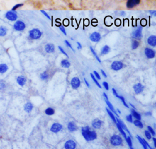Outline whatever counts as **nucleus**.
Instances as JSON below:
<instances>
[{
	"label": "nucleus",
	"mask_w": 156,
	"mask_h": 149,
	"mask_svg": "<svg viewBox=\"0 0 156 149\" xmlns=\"http://www.w3.org/2000/svg\"><path fill=\"white\" fill-rule=\"evenodd\" d=\"M139 46V42L137 40H134L132 43V49H137Z\"/></svg>",
	"instance_id": "obj_35"
},
{
	"label": "nucleus",
	"mask_w": 156,
	"mask_h": 149,
	"mask_svg": "<svg viewBox=\"0 0 156 149\" xmlns=\"http://www.w3.org/2000/svg\"><path fill=\"white\" fill-rule=\"evenodd\" d=\"M93 73H94V76H95V77H96V79H98V80H100L101 79L100 75L98 73V72H96V71H93Z\"/></svg>",
	"instance_id": "obj_45"
},
{
	"label": "nucleus",
	"mask_w": 156,
	"mask_h": 149,
	"mask_svg": "<svg viewBox=\"0 0 156 149\" xmlns=\"http://www.w3.org/2000/svg\"><path fill=\"white\" fill-rule=\"evenodd\" d=\"M152 140H153V142H154V145L155 147H156V139L155 138H153Z\"/></svg>",
	"instance_id": "obj_51"
},
{
	"label": "nucleus",
	"mask_w": 156,
	"mask_h": 149,
	"mask_svg": "<svg viewBox=\"0 0 156 149\" xmlns=\"http://www.w3.org/2000/svg\"><path fill=\"white\" fill-rule=\"evenodd\" d=\"M17 83L20 85L21 86V87H23V86H24L25 84L26 83V79H25V77L24 76H19L17 78Z\"/></svg>",
	"instance_id": "obj_22"
},
{
	"label": "nucleus",
	"mask_w": 156,
	"mask_h": 149,
	"mask_svg": "<svg viewBox=\"0 0 156 149\" xmlns=\"http://www.w3.org/2000/svg\"><path fill=\"white\" fill-rule=\"evenodd\" d=\"M90 51H91V52H92L93 55V56H95V58H96V59L98 60V61L99 63H101V60L99 59V57L98 56V55H97V54L96 53V52L95 51V50L93 49V48H92L91 46H90Z\"/></svg>",
	"instance_id": "obj_32"
},
{
	"label": "nucleus",
	"mask_w": 156,
	"mask_h": 149,
	"mask_svg": "<svg viewBox=\"0 0 156 149\" xmlns=\"http://www.w3.org/2000/svg\"><path fill=\"white\" fill-rule=\"evenodd\" d=\"M68 129L70 132H74L77 130V127L73 122H70L68 124Z\"/></svg>",
	"instance_id": "obj_19"
},
{
	"label": "nucleus",
	"mask_w": 156,
	"mask_h": 149,
	"mask_svg": "<svg viewBox=\"0 0 156 149\" xmlns=\"http://www.w3.org/2000/svg\"><path fill=\"white\" fill-rule=\"evenodd\" d=\"M134 124L135 125L136 127L140 128V129H143V125L142 124V122L140 121V120L138 119H136L135 121H134Z\"/></svg>",
	"instance_id": "obj_30"
},
{
	"label": "nucleus",
	"mask_w": 156,
	"mask_h": 149,
	"mask_svg": "<svg viewBox=\"0 0 156 149\" xmlns=\"http://www.w3.org/2000/svg\"><path fill=\"white\" fill-rule=\"evenodd\" d=\"M133 88H134V90L135 94H137V95H138V94L142 93L144 90L143 85L140 83H138L134 85V87H133Z\"/></svg>",
	"instance_id": "obj_9"
},
{
	"label": "nucleus",
	"mask_w": 156,
	"mask_h": 149,
	"mask_svg": "<svg viewBox=\"0 0 156 149\" xmlns=\"http://www.w3.org/2000/svg\"><path fill=\"white\" fill-rule=\"evenodd\" d=\"M90 76H91V79H92V80L93 81V82H94L95 83V84L98 86V87L99 88H101V85L99 83V82L97 81V80H96V78H95V76L94 75H93V74H90Z\"/></svg>",
	"instance_id": "obj_36"
},
{
	"label": "nucleus",
	"mask_w": 156,
	"mask_h": 149,
	"mask_svg": "<svg viewBox=\"0 0 156 149\" xmlns=\"http://www.w3.org/2000/svg\"><path fill=\"white\" fill-rule=\"evenodd\" d=\"M145 136L146 137V138L147 139H151L152 135H151V134L150 133L149 131H148V130H146L145 131Z\"/></svg>",
	"instance_id": "obj_38"
},
{
	"label": "nucleus",
	"mask_w": 156,
	"mask_h": 149,
	"mask_svg": "<svg viewBox=\"0 0 156 149\" xmlns=\"http://www.w3.org/2000/svg\"><path fill=\"white\" fill-rule=\"evenodd\" d=\"M145 114L146 115V116H151V115H152V113L150 112H147Z\"/></svg>",
	"instance_id": "obj_53"
},
{
	"label": "nucleus",
	"mask_w": 156,
	"mask_h": 149,
	"mask_svg": "<svg viewBox=\"0 0 156 149\" xmlns=\"http://www.w3.org/2000/svg\"><path fill=\"white\" fill-rule=\"evenodd\" d=\"M49 77V75L46 72H44L40 74V79L43 81H45L46 79H48Z\"/></svg>",
	"instance_id": "obj_34"
},
{
	"label": "nucleus",
	"mask_w": 156,
	"mask_h": 149,
	"mask_svg": "<svg viewBox=\"0 0 156 149\" xmlns=\"http://www.w3.org/2000/svg\"><path fill=\"white\" fill-rule=\"evenodd\" d=\"M132 37H133L134 38L138 39V40H140V38L142 37V28L141 26L138 27V28L134 31L132 34Z\"/></svg>",
	"instance_id": "obj_7"
},
{
	"label": "nucleus",
	"mask_w": 156,
	"mask_h": 149,
	"mask_svg": "<svg viewBox=\"0 0 156 149\" xmlns=\"http://www.w3.org/2000/svg\"><path fill=\"white\" fill-rule=\"evenodd\" d=\"M77 49H82V45L79 42H77Z\"/></svg>",
	"instance_id": "obj_48"
},
{
	"label": "nucleus",
	"mask_w": 156,
	"mask_h": 149,
	"mask_svg": "<svg viewBox=\"0 0 156 149\" xmlns=\"http://www.w3.org/2000/svg\"><path fill=\"white\" fill-rule=\"evenodd\" d=\"M136 138H137L138 141H139V143L142 144V145L143 146V147L145 149H147V146L145 145V144L144 143V142H143V141L142 138L141 137H140V136H139L138 135H137V136H136Z\"/></svg>",
	"instance_id": "obj_33"
},
{
	"label": "nucleus",
	"mask_w": 156,
	"mask_h": 149,
	"mask_svg": "<svg viewBox=\"0 0 156 149\" xmlns=\"http://www.w3.org/2000/svg\"><path fill=\"white\" fill-rule=\"evenodd\" d=\"M123 68V63L120 61H115L111 65V68L114 71H119Z\"/></svg>",
	"instance_id": "obj_4"
},
{
	"label": "nucleus",
	"mask_w": 156,
	"mask_h": 149,
	"mask_svg": "<svg viewBox=\"0 0 156 149\" xmlns=\"http://www.w3.org/2000/svg\"><path fill=\"white\" fill-rule=\"evenodd\" d=\"M116 123H118V124L120 125V126L122 127V129H123V130H126V131L129 133V135L131 136V135H130V133L129 130H128V129L126 127L125 124H124V123L123 121H121V120H120L119 119H116Z\"/></svg>",
	"instance_id": "obj_21"
},
{
	"label": "nucleus",
	"mask_w": 156,
	"mask_h": 149,
	"mask_svg": "<svg viewBox=\"0 0 156 149\" xmlns=\"http://www.w3.org/2000/svg\"><path fill=\"white\" fill-rule=\"evenodd\" d=\"M103 85L104 87L105 88V89H106V90H109L108 84L107 83V82H104L103 83Z\"/></svg>",
	"instance_id": "obj_46"
},
{
	"label": "nucleus",
	"mask_w": 156,
	"mask_h": 149,
	"mask_svg": "<svg viewBox=\"0 0 156 149\" xmlns=\"http://www.w3.org/2000/svg\"><path fill=\"white\" fill-rule=\"evenodd\" d=\"M62 129V125L59 123H54L51 127L50 130L53 133H58Z\"/></svg>",
	"instance_id": "obj_10"
},
{
	"label": "nucleus",
	"mask_w": 156,
	"mask_h": 149,
	"mask_svg": "<svg viewBox=\"0 0 156 149\" xmlns=\"http://www.w3.org/2000/svg\"><path fill=\"white\" fill-rule=\"evenodd\" d=\"M33 105L32 104L28 102L25 105V110L27 113H30L33 110Z\"/></svg>",
	"instance_id": "obj_25"
},
{
	"label": "nucleus",
	"mask_w": 156,
	"mask_h": 149,
	"mask_svg": "<svg viewBox=\"0 0 156 149\" xmlns=\"http://www.w3.org/2000/svg\"><path fill=\"white\" fill-rule=\"evenodd\" d=\"M105 102H106V104L107 105L108 107L109 108V109H110V110H111L112 112H113V113H114L117 117H118V114H117V113L116 112V111H115V109L113 106L112 105V104L110 102H109L108 99H105Z\"/></svg>",
	"instance_id": "obj_20"
},
{
	"label": "nucleus",
	"mask_w": 156,
	"mask_h": 149,
	"mask_svg": "<svg viewBox=\"0 0 156 149\" xmlns=\"http://www.w3.org/2000/svg\"><path fill=\"white\" fill-rule=\"evenodd\" d=\"M65 43L66 45H67L68 47H69V48L70 49H71L72 51H73L74 52H75V50L72 48V46L71 45V44H70V43L68 42V41H67V40H65Z\"/></svg>",
	"instance_id": "obj_42"
},
{
	"label": "nucleus",
	"mask_w": 156,
	"mask_h": 149,
	"mask_svg": "<svg viewBox=\"0 0 156 149\" xmlns=\"http://www.w3.org/2000/svg\"><path fill=\"white\" fill-rule=\"evenodd\" d=\"M101 34L97 32H93L90 36V40L93 42H98L101 40Z\"/></svg>",
	"instance_id": "obj_8"
},
{
	"label": "nucleus",
	"mask_w": 156,
	"mask_h": 149,
	"mask_svg": "<svg viewBox=\"0 0 156 149\" xmlns=\"http://www.w3.org/2000/svg\"><path fill=\"white\" fill-rule=\"evenodd\" d=\"M41 12L45 15V16L46 18H48L49 20L51 19V18H50V15H49L47 13H46L45 11H41Z\"/></svg>",
	"instance_id": "obj_47"
},
{
	"label": "nucleus",
	"mask_w": 156,
	"mask_h": 149,
	"mask_svg": "<svg viewBox=\"0 0 156 149\" xmlns=\"http://www.w3.org/2000/svg\"><path fill=\"white\" fill-rule=\"evenodd\" d=\"M140 3V0H128L126 7L128 9H132L134 7L138 5Z\"/></svg>",
	"instance_id": "obj_6"
},
{
	"label": "nucleus",
	"mask_w": 156,
	"mask_h": 149,
	"mask_svg": "<svg viewBox=\"0 0 156 149\" xmlns=\"http://www.w3.org/2000/svg\"><path fill=\"white\" fill-rule=\"evenodd\" d=\"M126 142H127V143H128V145H129V148H133V147H132V139H131V138H130V136H129V137H127L126 138Z\"/></svg>",
	"instance_id": "obj_37"
},
{
	"label": "nucleus",
	"mask_w": 156,
	"mask_h": 149,
	"mask_svg": "<svg viewBox=\"0 0 156 149\" xmlns=\"http://www.w3.org/2000/svg\"><path fill=\"white\" fill-rule=\"evenodd\" d=\"M25 24L23 21H18L15 23L14 25V28L15 29H16L18 31H21L23 30H24L25 28Z\"/></svg>",
	"instance_id": "obj_12"
},
{
	"label": "nucleus",
	"mask_w": 156,
	"mask_h": 149,
	"mask_svg": "<svg viewBox=\"0 0 156 149\" xmlns=\"http://www.w3.org/2000/svg\"><path fill=\"white\" fill-rule=\"evenodd\" d=\"M130 106H132V107H133V108H134V109H135V107H134L133 105H132V104H130Z\"/></svg>",
	"instance_id": "obj_56"
},
{
	"label": "nucleus",
	"mask_w": 156,
	"mask_h": 149,
	"mask_svg": "<svg viewBox=\"0 0 156 149\" xmlns=\"http://www.w3.org/2000/svg\"><path fill=\"white\" fill-rule=\"evenodd\" d=\"M58 48H59V49L60 50V52H62V54H64L65 55V56L68 57V54H67V53L65 52V51L64 50V49H63V48H62L61 46H59V47H58Z\"/></svg>",
	"instance_id": "obj_43"
},
{
	"label": "nucleus",
	"mask_w": 156,
	"mask_h": 149,
	"mask_svg": "<svg viewBox=\"0 0 156 149\" xmlns=\"http://www.w3.org/2000/svg\"><path fill=\"white\" fill-rule=\"evenodd\" d=\"M106 111H107V112L108 116H110V117L111 118V119L113 121V122L114 123H116V118H115V116H114L113 112H112L110 110V109H107V108H106Z\"/></svg>",
	"instance_id": "obj_27"
},
{
	"label": "nucleus",
	"mask_w": 156,
	"mask_h": 149,
	"mask_svg": "<svg viewBox=\"0 0 156 149\" xmlns=\"http://www.w3.org/2000/svg\"><path fill=\"white\" fill-rule=\"evenodd\" d=\"M117 111L118 112V113H121V112L120 111V109H117Z\"/></svg>",
	"instance_id": "obj_57"
},
{
	"label": "nucleus",
	"mask_w": 156,
	"mask_h": 149,
	"mask_svg": "<svg viewBox=\"0 0 156 149\" xmlns=\"http://www.w3.org/2000/svg\"><path fill=\"white\" fill-rule=\"evenodd\" d=\"M110 47H109L107 45H106L104 46L103 48H102V49H101V54L103 55H106V54H107L109 52H110Z\"/></svg>",
	"instance_id": "obj_26"
},
{
	"label": "nucleus",
	"mask_w": 156,
	"mask_h": 149,
	"mask_svg": "<svg viewBox=\"0 0 156 149\" xmlns=\"http://www.w3.org/2000/svg\"><path fill=\"white\" fill-rule=\"evenodd\" d=\"M6 34V29L4 28H0V35L3 36Z\"/></svg>",
	"instance_id": "obj_40"
},
{
	"label": "nucleus",
	"mask_w": 156,
	"mask_h": 149,
	"mask_svg": "<svg viewBox=\"0 0 156 149\" xmlns=\"http://www.w3.org/2000/svg\"><path fill=\"white\" fill-rule=\"evenodd\" d=\"M84 82H85V85H87V87H88L89 88H90V84H89V83L88 82V81L86 80V79H85V78H84Z\"/></svg>",
	"instance_id": "obj_49"
},
{
	"label": "nucleus",
	"mask_w": 156,
	"mask_h": 149,
	"mask_svg": "<svg viewBox=\"0 0 156 149\" xmlns=\"http://www.w3.org/2000/svg\"><path fill=\"white\" fill-rule=\"evenodd\" d=\"M103 96H104V97L105 99H108L107 95H106V94L105 93H103Z\"/></svg>",
	"instance_id": "obj_55"
},
{
	"label": "nucleus",
	"mask_w": 156,
	"mask_h": 149,
	"mask_svg": "<svg viewBox=\"0 0 156 149\" xmlns=\"http://www.w3.org/2000/svg\"><path fill=\"white\" fill-rule=\"evenodd\" d=\"M110 142L113 146H118L123 144V139L120 136L114 135L111 138Z\"/></svg>",
	"instance_id": "obj_2"
},
{
	"label": "nucleus",
	"mask_w": 156,
	"mask_h": 149,
	"mask_svg": "<svg viewBox=\"0 0 156 149\" xmlns=\"http://www.w3.org/2000/svg\"><path fill=\"white\" fill-rule=\"evenodd\" d=\"M45 50L47 53H52L55 50V47L52 43H48L45 46Z\"/></svg>",
	"instance_id": "obj_14"
},
{
	"label": "nucleus",
	"mask_w": 156,
	"mask_h": 149,
	"mask_svg": "<svg viewBox=\"0 0 156 149\" xmlns=\"http://www.w3.org/2000/svg\"><path fill=\"white\" fill-rule=\"evenodd\" d=\"M147 43L150 46L155 47L156 46V37L155 35H151L147 39Z\"/></svg>",
	"instance_id": "obj_17"
},
{
	"label": "nucleus",
	"mask_w": 156,
	"mask_h": 149,
	"mask_svg": "<svg viewBox=\"0 0 156 149\" xmlns=\"http://www.w3.org/2000/svg\"><path fill=\"white\" fill-rule=\"evenodd\" d=\"M150 12L151 13V15H154V16H155V13H156V12H155V11H150Z\"/></svg>",
	"instance_id": "obj_52"
},
{
	"label": "nucleus",
	"mask_w": 156,
	"mask_h": 149,
	"mask_svg": "<svg viewBox=\"0 0 156 149\" xmlns=\"http://www.w3.org/2000/svg\"><path fill=\"white\" fill-rule=\"evenodd\" d=\"M59 29H60V30L62 31V33H64V34L65 35H67L66 30H65V28H64V26H59Z\"/></svg>",
	"instance_id": "obj_44"
},
{
	"label": "nucleus",
	"mask_w": 156,
	"mask_h": 149,
	"mask_svg": "<svg viewBox=\"0 0 156 149\" xmlns=\"http://www.w3.org/2000/svg\"><path fill=\"white\" fill-rule=\"evenodd\" d=\"M145 54L146 57L148 59H154L155 57V51L149 48H145Z\"/></svg>",
	"instance_id": "obj_11"
},
{
	"label": "nucleus",
	"mask_w": 156,
	"mask_h": 149,
	"mask_svg": "<svg viewBox=\"0 0 156 149\" xmlns=\"http://www.w3.org/2000/svg\"><path fill=\"white\" fill-rule=\"evenodd\" d=\"M81 81L78 77H73L71 81V86L73 89H77L80 87Z\"/></svg>",
	"instance_id": "obj_5"
},
{
	"label": "nucleus",
	"mask_w": 156,
	"mask_h": 149,
	"mask_svg": "<svg viewBox=\"0 0 156 149\" xmlns=\"http://www.w3.org/2000/svg\"><path fill=\"white\" fill-rule=\"evenodd\" d=\"M7 66L5 64H1L0 65V73H4L5 72L7 71Z\"/></svg>",
	"instance_id": "obj_31"
},
{
	"label": "nucleus",
	"mask_w": 156,
	"mask_h": 149,
	"mask_svg": "<svg viewBox=\"0 0 156 149\" xmlns=\"http://www.w3.org/2000/svg\"><path fill=\"white\" fill-rule=\"evenodd\" d=\"M147 130L150 131V133H151V135H152V136H155V131L154 130V129H152L151 127H150V126H148V127H147Z\"/></svg>",
	"instance_id": "obj_39"
},
{
	"label": "nucleus",
	"mask_w": 156,
	"mask_h": 149,
	"mask_svg": "<svg viewBox=\"0 0 156 149\" xmlns=\"http://www.w3.org/2000/svg\"><path fill=\"white\" fill-rule=\"evenodd\" d=\"M126 120L129 122H130V123L133 122V119H132V114H129V115L127 116L126 117Z\"/></svg>",
	"instance_id": "obj_41"
},
{
	"label": "nucleus",
	"mask_w": 156,
	"mask_h": 149,
	"mask_svg": "<svg viewBox=\"0 0 156 149\" xmlns=\"http://www.w3.org/2000/svg\"><path fill=\"white\" fill-rule=\"evenodd\" d=\"M76 147V144L73 140H68L65 143L64 147L66 149H74Z\"/></svg>",
	"instance_id": "obj_13"
},
{
	"label": "nucleus",
	"mask_w": 156,
	"mask_h": 149,
	"mask_svg": "<svg viewBox=\"0 0 156 149\" xmlns=\"http://www.w3.org/2000/svg\"><path fill=\"white\" fill-rule=\"evenodd\" d=\"M116 127H117V128H118V130L120 131V132L121 134L123 135V136L124 138L126 139L127 136H126V133L124 132V130L122 129V127L120 126V125H119L118 123H116Z\"/></svg>",
	"instance_id": "obj_29"
},
{
	"label": "nucleus",
	"mask_w": 156,
	"mask_h": 149,
	"mask_svg": "<svg viewBox=\"0 0 156 149\" xmlns=\"http://www.w3.org/2000/svg\"><path fill=\"white\" fill-rule=\"evenodd\" d=\"M42 32L38 29H33L29 31V37L33 40H37L42 36Z\"/></svg>",
	"instance_id": "obj_3"
},
{
	"label": "nucleus",
	"mask_w": 156,
	"mask_h": 149,
	"mask_svg": "<svg viewBox=\"0 0 156 149\" xmlns=\"http://www.w3.org/2000/svg\"><path fill=\"white\" fill-rule=\"evenodd\" d=\"M21 6H22V4H18V5H17L16 6H15V7H13V10H15V9H16L17 8H18V7H20Z\"/></svg>",
	"instance_id": "obj_54"
},
{
	"label": "nucleus",
	"mask_w": 156,
	"mask_h": 149,
	"mask_svg": "<svg viewBox=\"0 0 156 149\" xmlns=\"http://www.w3.org/2000/svg\"><path fill=\"white\" fill-rule=\"evenodd\" d=\"M101 73H102L103 76H104L105 78H106V77H107V75H106V73L104 71H103V69H101Z\"/></svg>",
	"instance_id": "obj_50"
},
{
	"label": "nucleus",
	"mask_w": 156,
	"mask_h": 149,
	"mask_svg": "<svg viewBox=\"0 0 156 149\" xmlns=\"http://www.w3.org/2000/svg\"><path fill=\"white\" fill-rule=\"evenodd\" d=\"M45 113L46 115L48 116H51V115H53L54 114V113H55V112H54V109H52V108H46L45 109Z\"/></svg>",
	"instance_id": "obj_28"
},
{
	"label": "nucleus",
	"mask_w": 156,
	"mask_h": 149,
	"mask_svg": "<svg viewBox=\"0 0 156 149\" xmlns=\"http://www.w3.org/2000/svg\"><path fill=\"white\" fill-rule=\"evenodd\" d=\"M61 66L62 67L65 68H69L70 66H71V64H70V62L68 60L64 59L61 61Z\"/></svg>",
	"instance_id": "obj_23"
},
{
	"label": "nucleus",
	"mask_w": 156,
	"mask_h": 149,
	"mask_svg": "<svg viewBox=\"0 0 156 149\" xmlns=\"http://www.w3.org/2000/svg\"><path fill=\"white\" fill-rule=\"evenodd\" d=\"M82 135L87 141H93L97 138V134L95 131H90V129L89 126L82 127Z\"/></svg>",
	"instance_id": "obj_1"
},
{
	"label": "nucleus",
	"mask_w": 156,
	"mask_h": 149,
	"mask_svg": "<svg viewBox=\"0 0 156 149\" xmlns=\"http://www.w3.org/2000/svg\"><path fill=\"white\" fill-rule=\"evenodd\" d=\"M102 124H103V122L101 121L100 119H95L94 121H93L91 125H92V127L94 129H99L101 127Z\"/></svg>",
	"instance_id": "obj_15"
},
{
	"label": "nucleus",
	"mask_w": 156,
	"mask_h": 149,
	"mask_svg": "<svg viewBox=\"0 0 156 149\" xmlns=\"http://www.w3.org/2000/svg\"><path fill=\"white\" fill-rule=\"evenodd\" d=\"M131 114H132V116L134 117L136 119L141 120V118H142L141 115H140L138 113H137L135 110V109H132V110H131Z\"/></svg>",
	"instance_id": "obj_24"
},
{
	"label": "nucleus",
	"mask_w": 156,
	"mask_h": 149,
	"mask_svg": "<svg viewBox=\"0 0 156 149\" xmlns=\"http://www.w3.org/2000/svg\"><path fill=\"white\" fill-rule=\"evenodd\" d=\"M112 92H113V95H114L116 97H118V99H120L121 100V102H122L123 104H124V106H125V107H127V108H129V106L128 105V104H127L126 102L125 99H124V98L123 96H119V95H118V93H117V92H116V91L115 90V88H112Z\"/></svg>",
	"instance_id": "obj_16"
},
{
	"label": "nucleus",
	"mask_w": 156,
	"mask_h": 149,
	"mask_svg": "<svg viewBox=\"0 0 156 149\" xmlns=\"http://www.w3.org/2000/svg\"><path fill=\"white\" fill-rule=\"evenodd\" d=\"M6 17L7 19L11 21H14L17 18V15L15 12H9L6 14Z\"/></svg>",
	"instance_id": "obj_18"
}]
</instances>
